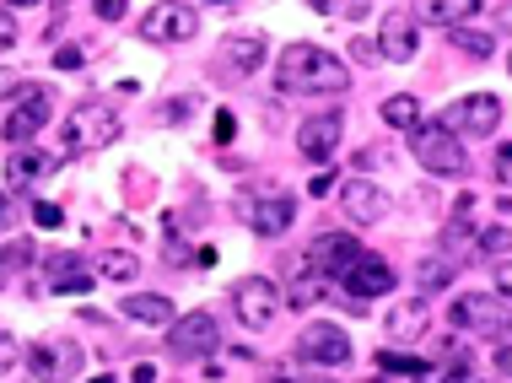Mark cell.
<instances>
[{"label":"cell","mask_w":512,"mask_h":383,"mask_svg":"<svg viewBox=\"0 0 512 383\" xmlns=\"http://www.w3.org/2000/svg\"><path fill=\"white\" fill-rule=\"evenodd\" d=\"M453 44H459L464 54H475V60H486V54L496 49V38L486 33V27H469V22H459V27H453Z\"/></svg>","instance_id":"83f0119b"},{"label":"cell","mask_w":512,"mask_h":383,"mask_svg":"<svg viewBox=\"0 0 512 383\" xmlns=\"http://www.w3.org/2000/svg\"><path fill=\"white\" fill-rule=\"evenodd\" d=\"M437 125L453 130V135H491L496 125H502V98H496V92H469V98L442 108Z\"/></svg>","instance_id":"8992f818"},{"label":"cell","mask_w":512,"mask_h":383,"mask_svg":"<svg viewBox=\"0 0 512 383\" xmlns=\"http://www.w3.org/2000/svg\"><path fill=\"white\" fill-rule=\"evenodd\" d=\"M151 378H157V373H151L146 362H141V367H135V373H130V383H151Z\"/></svg>","instance_id":"f6af8a7d"},{"label":"cell","mask_w":512,"mask_h":383,"mask_svg":"<svg viewBox=\"0 0 512 383\" xmlns=\"http://www.w3.org/2000/svg\"><path fill=\"white\" fill-rule=\"evenodd\" d=\"M49 114H54L49 87H17V98H11V108H6V125H0V135L22 146V141H33V135L49 125Z\"/></svg>","instance_id":"ba28073f"},{"label":"cell","mask_w":512,"mask_h":383,"mask_svg":"<svg viewBox=\"0 0 512 383\" xmlns=\"http://www.w3.org/2000/svg\"><path fill=\"white\" fill-rule=\"evenodd\" d=\"M135 33L146 38V44H189V38L200 33V11L184 6V0H162V6H151L141 22H135Z\"/></svg>","instance_id":"277c9868"},{"label":"cell","mask_w":512,"mask_h":383,"mask_svg":"<svg viewBox=\"0 0 512 383\" xmlns=\"http://www.w3.org/2000/svg\"><path fill=\"white\" fill-rule=\"evenodd\" d=\"M168 346H173V357H184V362H195V357H211V351L221 346V324H216V313H189V319H173L168 324Z\"/></svg>","instance_id":"30bf717a"},{"label":"cell","mask_w":512,"mask_h":383,"mask_svg":"<svg viewBox=\"0 0 512 383\" xmlns=\"http://www.w3.org/2000/svg\"><path fill=\"white\" fill-rule=\"evenodd\" d=\"M340 281H345V297H356V303H367V297L394 292V270H389V259H378V254L351 259V265L340 270Z\"/></svg>","instance_id":"7c38bea8"},{"label":"cell","mask_w":512,"mask_h":383,"mask_svg":"<svg viewBox=\"0 0 512 383\" xmlns=\"http://www.w3.org/2000/svg\"><path fill=\"white\" fill-rule=\"evenodd\" d=\"M351 54H356V60H378V49H372L367 38H351Z\"/></svg>","instance_id":"ee69618b"},{"label":"cell","mask_w":512,"mask_h":383,"mask_svg":"<svg viewBox=\"0 0 512 383\" xmlns=\"http://www.w3.org/2000/svg\"><path fill=\"white\" fill-rule=\"evenodd\" d=\"M27 373H33V383H71L81 373V346L65 335L33 340V346H27Z\"/></svg>","instance_id":"5b68a950"},{"label":"cell","mask_w":512,"mask_h":383,"mask_svg":"<svg viewBox=\"0 0 512 383\" xmlns=\"http://www.w3.org/2000/svg\"><path fill=\"white\" fill-rule=\"evenodd\" d=\"M378 367H383V373H399V378H421L426 373V362L421 357H405V351H378Z\"/></svg>","instance_id":"f546056e"},{"label":"cell","mask_w":512,"mask_h":383,"mask_svg":"<svg viewBox=\"0 0 512 383\" xmlns=\"http://www.w3.org/2000/svg\"><path fill=\"white\" fill-rule=\"evenodd\" d=\"M232 308H238L243 330H270L275 313H281V286L265 281V276H243L232 286Z\"/></svg>","instance_id":"52a82bcc"},{"label":"cell","mask_w":512,"mask_h":383,"mask_svg":"<svg viewBox=\"0 0 512 383\" xmlns=\"http://www.w3.org/2000/svg\"><path fill=\"white\" fill-rule=\"evenodd\" d=\"M11 216H17V211H11V200H0V232L11 227Z\"/></svg>","instance_id":"bcb514c9"},{"label":"cell","mask_w":512,"mask_h":383,"mask_svg":"<svg viewBox=\"0 0 512 383\" xmlns=\"http://www.w3.org/2000/svg\"><path fill=\"white\" fill-rule=\"evenodd\" d=\"M383 324H389L394 340H415V335H426V324H432V308H426V297H410V303H394V313Z\"/></svg>","instance_id":"7402d4cb"},{"label":"cell","mask_w":512,"mask_h":383,"mask_svg":"<svg viewBox=\"0 0 512 383\" xmlns=\"http://www.w3.org/2000/svg\"><path fill=\"white\" fill-rule=\"evenodd\" d=\"M44 276H49V292H87V286H92V259L49 254L44 259Z\"/></svg>","instance_id":"d6986e66"},{"label":"cell","mask_w":512,"mask_h":383,"mask_svg":"<svg viewBox=\"0 0 512 383\" xmlns=\"http://www.w3.org/2000/svg\"><path fill=\"white\" fill-rule=\"evenodd\" d=\"M0 200H11V195H0Z\"/></svg>","instance_id":"681fc988"},{"label":"cell","mask_w":512,"mask_h":383,"mask_svg":"<svg viewBox=\"0 0 512 383\" xmlns=\"http://www.w3.org/2000/svg\"><path fill=\"white\" fill-rule=\"evenodd\" d=\"M119 114L108 103H81V108H71V114H65V157H87V152H103V146H114L119 141Z\"/></svg>","instance_id":"7a4b0ae2"},{"label":"cell","mask_w":512,"mask_h":383,"mask_svg":"<svg viewBox=\"0 0 512 383\" xmlns=\"http://www.w3.org/2000/svg\"><path fill=\"white\" fill-rule=\"evenodd\" d=\"M480 249H486V254H496V259H507V227L496 222V227L486 232V238H480Z\"/></svg>","instance_id":"d590c367"},{"label":"cell","mask_w":512,"mask_h":383,"mask_svg":"<svg viewBox=\"0 0 512 383\" xmlns=\"http://www.w3.org/2000/svg\"><path fill=\"white\" fill-rule=\"evenodd\" d=\"M54 65H60V71H81V49H76V44H65L60 54H54Z\"/></svg>","instance_id":"ab89813d"},{"label":"cell","mask_w":512,"mask_h":383,"mask_svg":"<svg viewBox=\"0 0 512 383\" xmlns=\"http://www.w3.org/2000/svg\"><path fill=\"white\" fill-rule=\"evenodd\" d=\"M437 383H491V378L480 373V367H469V362H464V367H448V373H442Z\"/></svg>","instance_id":"836d02e7"},{"label":"cell","mask_w":512,"mask_h":383,"mask_svg":"<svg viewBox=\"0 0 512 383\" xmlns=\"http://www.w3.org/2000/svg\"><path fill=\"white\" fill-rule=\"evenodd\" d=\"M17 367V340H11V330H0V378Z\"/></svg>","instance_id":"8d00e7d4"},{"label":"cell","mask_w":512,"mask_h":383,"mask_svg":"<svg viewBox=\"0 0 512 383\" xmlns=\"http://www.w3.org/2000/svg\"><path fill=\"white\" fill-rule=\"evenodd\" d=\"M232 135H238V119H232V114H216V141H221V146H227V141H232Z\"/></svg>","instance_id":"60d3db41"},{"label":"cell","mask_w":512,"mask_h":383,"mask_svg":"<svg viewBox=\"0 0 512 383\" xmlns=\"http://www.w3.org/2000/svg\"><path fill=\"white\" fill-rule=\"evenodd\" d=\"M410 152L426 173H437V179H459V173H469V152L459 146V135L432 125V119H421V125L410 130Z\"/></svg>","instance_id":"3957f363"},{"label":"cell","mask_w":512,"mask_h":383,"mask_svg":"<svg viewBox=\"0 0 512 383\" xmlns=\"http://www.w3.org/2000/svg\"><path fill=\"white\" fill-rule=\"evenodd\" d=\"M27 259H33V243H27V238H11L6 249H0V276L11 281V270H22Z\"/></svg>","instance_id":"4dcf8cb0"},{"label":"cell","mask_w":512,"mask_h":383,"mask_svg":"<svg viewBox=\"0 0 512 383\" xmlns=\"http://www.w3.org/2000/svg\"><path fill=\"white\" fill-rule=\"evenodd\" d=\"M367 249L356 238H345V232H318L313 238V249H308V265L318 270V276H340L351 259H362Z\"/></svg>","instance_id":"2e32d148"},{"label":"cell","mask_w":512,"mask_h":383,"mask_svg":"<svg viewBox=\"0 0 512 383\" xmlns=\"http://www.w3.org/2000/svg\"><path fill=\"white\" fill-rule=\"evenodd\" d=\"M0 6H6V11H11V6H38V0H0Z\"/></svg>","instance_id":"7dc6e473"},{"label":"cell","mask_w":512,"mask_h":383,"mask_svg":"<svg viewBox=\"0 0 512 383\" xmlns=\"http://www.w3.org/2000/svg\"><path fill=\"white\" fill-rule=\"evenodd\" d=\"M119 313L130 324H146V330H168V324H173V303H168V297H157V292H124Z\"/></svg>","instance_id":"ffe728a7"},{"label":"cell","mask_w":512,"mask_h":383,"mask_svg":"<svg viewBox=\"0 0 512 383\" xmlns=\"http://www.w3.org/2000/svg\"><path fill=\"white\" fill-rule=\"evenodd\" d=\"M11 44H17V22H11V11L0 6V54H6Z\"/></svg>","instance_id":"74e56055"},{"label":"cell","mask_w":512,"mask_h":383,"mask_svg":"<svg viewBox=\"0 0 512 383\" xmlns=\"http://www.w3.org/2000/svg\"><path fill=\"white\" fill-rule=\"evenodd\" d=\"M238 216L248 227L259 232V238H281L286 227H292L297 216V200L292 195H265V200H238Z\"/></svg>","instance_id":"5bb4252c"},{"label":"cell","mask_w":512,"mask_h":383,"mask_svg":"<svg viewBox=\"0 0 512 383\" xmlns=\"http://www.w3.org/2000/svg\"><path fill=\"white\" fill-rule=\"evenodd\" d=\"M448 324H459V330H502L507 324V297L502 292H475V297H459L448 313Z\"/></svg>","instance_id":"4fadbf2b"},{"label":"cell","mask_w":512,"mask_h":383,"mask_svg":"<svg viewBox=\"0 0 512 383\" xmlns=\"http://www.w3.org/2000/svg\"><path fill=\"white\" fill-rule=\"evenodd\" d=\"M340 205H345V216H351L356 227H372V222L389 216V195H383L372 179H345L340 184Z\"/></svg>","instance_id":"9a60e30c"},{"label":"cell","mask_w":512,"mask_h":383,"mask_svg":"<svg viewBox=\"0 0 512 383\" xmlns=\"http://www.w3.org/2000/svg\"><path fill=\"white\" fill-rule=\"evenodd\" d=\"M92 276H103V281H135V276H141V259H135L130 249H103V254H92Z\"/></svg>","instance_id":"cb8c5ba5"},{"label":"cell","mask_w":512,"mask_h":383,"mask_svg":"<svg viewBox=\"0 0 512 383\" xmlns=\"http://www.w3.org/2000/svg\"><path fill=\"white\" fill-rule=\"evenodd\" d=\"M297 351L313 367H345L351 362V335H345L340 324H308V330L297 335Z\"/></svg>","instance_id":"8fae6325"},{"label":"cell","mask_w":512,"mask_h":383,"mask_svg":"<svg viewBox=\"0 0 512 383\" xmlns=\"http://www.w3.org/2000/svg\"><path fill=\"white\" fill-rule=\"evenodd\" d=\"M318 297H324V276H318V270L308 265V270H302V276L292 281V292H286L281 303H292V308H302V313H308V308L318 303Z\"/></svg>","instance_id":"4316f807"},{"label":"cell","mask_w":512,"mask_h":383,"mask_svg":"<svg viewBox=\"0 0 512 383\" xmlns=\"http://www.w3.org/2000/svg\"><path fill=\"white\" fill-rule=\"evenodd\" d=\"M275 81L286 92H302V98H335V92L351 87V71L318 44H286L281 65H275Z\"/></svg>","instance_id":"6da1fadb"},{"label":"cell","mask_w":512,"mask_h":383,"mask_svg":"<svg viewBox=\"0 0 512 383\" xmlns=\"http://www.w3.org/2000/svg\"><path fill=\"white\" fill-rule=\"evenodd\" d=\"M33 222L54 232V227H60V222H65V211H60V205H54V200H33Z\"/></svg>","instance_id":"d6a6232c"},{"label":"cell","mask_w":512,"mask_h":383,"mask_svg":"<svg viewBox=\"0 0 512 383\" xmlns=\"http://www.w3.org/2000/svg\"><path fill=\"white\" fill-rule=\"evenodd\" d=\"M216 65H227L232 76H254L259 65H265V38H254V33H232V38H221Z\"/></svg>","instance_id":"ac0fdd59"},{"label":"cell","mask_w":512,"mask_h":383,"mask_svg":"<svg viewBox=\"0 0 512 383\" xmlns=\"http://www.w3.org/2000/svg\"><path fill=\"white\" fill-rule=\"evenodd\" d=\"M65 162V152H6V189H33Z\"/></svg>","instance_id":"e0dca14e"},{"label":"cell","mask_w":512,"mask_h":383,"mask_svg":"<svg viewBox=\"0 0 512 383\" xmlns=\"http://www.w3.org/2000/svg\"><path fill=\"white\" fill-rule=\"evenodd\" d=\"M92 6H98V17H103V22H119L130 0H92Z\"/></svg>","instance_id":"f35d334b"},{"label":"cell","mask_w":512,"mask_h":383,"mask_svg":"<svg viewBox=\"0 0 512 383\" xmlns=\"http://www.w3.org/2000/svg\"><path fill=\"white\" fill-rule=\"evenodd\" d=\"M464 216H469V200L459 205V216H453V222L442 227V259H448V265H459V259L469 254V238H475V232H469V222H464Z\"/></svg>","instance_id":"d4e9b609"},{"label":"cell","mask_w":512,"mask_h":383,"mask_svg":"<svg viewBox=\"0 0 512 383\" xmlns=\"http://www.w3.org/2000/svg\"><path fill=\"white\" fill-rule=\"evenodd\" d=\"M189 114H195V98H189V92H184V98H168V103H162V119H178V125H184Z\"/></svg>","instance_id":"e575fe53"},{"label":"cell","mask_w":512,"mask_h":383,"mask_svg":"<svg viewBox=\"0 0 512 383\" xmlns=\"http://www.w3.org/2000/svg\"><path fill=\"white\" fill-rule=\"evenodd\" d=\"M415 281H421V297H432V292H448V281H453V265H448V259H426V265H421V276H415Z\"/></svg>","instance_id":"f1b7e54d"},{"label":"cell","mask_w":512,"mask_h":383,"mask_svg":"<svg viewBox=\"0 0 512 383\" xmlns=\"http://www.w3.org/2000/svg\"><path fill=\"white\" fill-rule=\"evenodd\" d=\"M356 162H362V168H378V162H389V152H383V146H367V152H356Z\"/></svg>","instance_id":"7bdbcfd3"},{"label":"cell","mask_w":512,"mask_h":383,"mask_svg":"<svg viewBox=\"0 0 512 383\" xmlns=\"http://www.w3.org/2000/svg\"><path fill=\"white\" fill-rule=\"evenodd\" d=\"M211 6H221V0H211Z\"/></svg>","instance_id":"c3c4849f"},{"label":"cell","mask_w":512,"mask_h":383,"mask_svg":"<svg viewBox=\"0 0 512 383\" xmlns=\"http://www.w3.org/2000/svg\"><path fill=\"white\" fill-rule=\"evenodd\" d=\"M480 6H486V0H421V6H415L421 17H415V22H432V27H459V22L475 17Z\"/></svg>","instance_id":"603a6c76"},{"label":"cell","mask_w":512,"mask_h":383,"mask_svg":"<svg viewBox=\"0 0 512 383\" xmlns=\"http://www.w3.org/2000/svg\"><path fill=\"white\" fill-rule=\"evenodd\" d=\"M383 54V60H394V65H405V60H415V22L410 17H389L378 27V44H372Z\"/></svg>","instance_id":"44dd1931"},{"label":"cell","mask_w":512,"mask_h":383,"mask_svg":"<svg viewBox=\"0 0 512 383\" xmlns=\"http://www.w3.org/2000/svg\"><path fill=\"white\" fill-rule=\"evenodd\" d=\"M491 173H496V184H502V195H507V179H512V157H507V152H496V168H491Z\"/></svg>","instance_id":"b9f144b4"},{"label":"cell","mask_w":512,"mask_h":383,"mask_svg":"<svg viewBox=\"0 0 512 383\" xmlns=\"http://www.w3.org/2000/svg\"><path fill=\"white\" fill-rule=\"evenodd\" d=\"M340 135H345V114L340 108H324V114H308L302 119V130H297V146H302V157L313 162V168H329L340 152Z\"/></svg>","instance_id":"9c48e42d"},{"label":"cell","mask_w":512,"mask_h":383,"mask_svg":"<svg viewBox=\"0 0 512 383\" xmlns=\"http://www.w3.org/2000/svg\"><path fill=\"white\" fill-rule=\"evenodd\" d=\"M383 125H394V130H415L421 125V103L410 98V92H394V98H383Z\"/></svg>","instance_id":"484cf974"},{"label":"cell","mask_w":512,"mask_h":383,"mask_svg":"<svg viewBox=\"0 0 512 383\" xmlns=\"http://www.w3.org/2000/svg\"><path fill=\"white\" fill-rule=\"evenodd\" d=\"M324 17H345V22H356V17H367V0H313Z\"/></svg>","instance_id":"1f68e13d"}]
</instances>
